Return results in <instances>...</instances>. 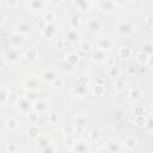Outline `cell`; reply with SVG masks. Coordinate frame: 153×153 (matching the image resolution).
I'll return each mask as SVG.
<instances>
[{
  "mask_svg": "<svg viewBox=\"0 0 153 153\" xmlns=\"http://www.w3.org/2000/svg\"><path fill=\"white\" fill-rule=\"evenodd\" d=\"M2 57H4V60H5L6 62L17 63V62L19 61V57H20V49L8 47V48L5 49V51L2 53Z\"/></svg>",
  "mask_w": 153,
  "mask_h": 153,
  "instance_id": "obj_1",
  "label": "cell"
},
{
  "mask_svg": "<svg viewBox=\"0 0 153 153\" xmlns=\"http://www.w3.org/2000/svg\"><path fill=\"white\" fill-rule=\"evenodd\" d=\"M116 29H117L118 33H121L123 36H128V35L133 33V31H134L135 27H134V25L130 22H128V20H121V22L117 23Z\"/></svg>",
  "mask_w": 153,
  "mask_h": 153,
  "instance_id": "obj_2",
  "label": "cell"
},
{
  "mask_svg": "<svg viewBox=\"0 0 153 153\" xmlns=\"http://www.w3.org/2000/svg\"><path fill=\"white\" fill-rule=\"evenodd\" d=\"M16 106L19 110V112H22L24 115H30L32 111V102L29 100L27 98H20L18 100V103L16 104Z\"/></svg>",
  "mask_w": 153,
  "mask_h": 153,
  "instance_id": "obj_3",
  "label": "cell"
},
{
  "mask_svg": "<svg viewBox=\"0 0 153 153\" xmlns=\"http://www.w3.org/2000/svg\"><path fill=\"white\" fill-rule=\"evenodd\" d=\"M97 6H98V10H99L102 13H105V14H109V13H111L114 10H116V2H115V1H110V0H102V1H98V2H97Z\"/></svg>",
  "mask_w": 153,
  "mask_h": 153,
  "instance_id": "obj_4",
  "label": "cell"
},
{
  "mask_svg": "<svg viewBox=\"0 0 153 153\" xmlns=\"http://www.w3.org/2000/svg\"><path fill=\"white\" fill-rule=\"evenodd\" d=\"M85 29L92 33H96L102 29V20L98 18H90L85 23Z\"/></svg>",
  "mask_w": 153,
  "mask_h": 153,
  "instance_id": "obj_5",
  "label": "cell"
},
{
  "mask_svg": "<svg viewBox=\"0 0 153 153\" xmlns=\"http://www.w3.org/2000/svg\"><path fill=\"white\" fill-rule=\"evenodd\" d=\"M96 45H97V49L99 50H103V51H106V50H110L114 45V41L110 38V37H106V36H102L97 39L96 42Z\"/></svg>",
  "mask_w": 153,
  "mask_h": 153,
  "instance_id": "obj_6",
  "label": "cell"
},
{
  "mask_svg": "<svg viewBox=\"0 0 153 153\" xmlns=\"http://www.w3.org/2000/svg\"><path fill=\"white\" fill-rule=\"evenodd\" d=\"M23 86L29 92H35L39 88V80L36 76H29L23 81Z\"/></svg>",
  "mask_w": 153,
  "mask_h": 153,
  "instance_id": "obj_7",
  "label": "cell"
},
{
  "mask_svg": "<svg viewBox=\"0 0 153 153\" xmlns=\"http://www.w3.org/2000/svg\"><path fill=\"white\" fill-rule=\"evenodd\" d=\"M48 103L43 99H36L32 103V111L37 115H43L48 110Z\"/></svg>",
  "mask_w": 153,
  "mask_h": 153,
  "instance_id": "obj_8",
  "label": "cell"
},
{
  "mask_svg": "<svg viewBox=\"0 0 153 153\" xmlns=\"http://www.w3.org/2000/svg\"><path fill=\"white\" fill-rule=\"evenodd\" d=\"M71 148L73 153H90V146L85 140H76Z\"/></svg>",
  "mask_w": 153,
  "mask_h": 153,
  "instance_id": "obj_9",
  "label": "cell"
},
{
  "mask_svg": "<svg viewBox=\"0 0 153 153\" xmlns=\"http://www.w3.org/2000/svg\"><path fill=\"white\" fill-rule=\"evenodd\" d=\"M25 43V37L17 33V32H13L11 36H10V45L12 48H17V49H20V47Z\"/></svg>",
  "mask_w": 153,
  "mask_h": 153,
  "instance_id": "obj_10",
  "label": "cell"
},
{
  "mask_svg": "<svg viewBox=\"0 0 153 153\" xmlns=\"http://www.w3.org/2000/svg\"><path fill=\"white\" fill-rule=\"evenodd\" d=\"M57 32V26L53 23V24H47L44 26V29L42 30V36L45 38V39H53L55 37Z\"/></svg>",
  "mask_w": 153,
  "mask_h": 153,
  "instance_id": "obj_11",
  "label": "cell"
},
{
  "mask_svg": "<svg viewBox=\"0 0 153 153\" xmlns=\"http://www.w3.org/2000/svg\"><path fill=\"white\" fill-rule=\"evenodd\" d=\"M30 31H31V24L27 20H22L16 26V32L19 33V35H22V36H24V37L26 35H29Z\"/></svg>",
  "mask_w": 153,
  "mask_h": 153,
  "instance_id": "obj_12",
  "label": "cell"
},
{
  "mask_svg": "<svg viewBox=\"0 0 153 153\" xmlns=\"http://www.w3.org/2000/svg\"><path fill=\"white\" fill-rule=\"evenodd\" d=\"M91 57H92V61H93V62L100 65V63H105L108 56H106V53H105V51L99 50V49H96V50L92 51Z\"/></svg>",
  "mask_w": 153,
  "mask_h": 153,
  "instance_id": "obj_13",
  "label": "cell"
},
{
  "mask_svg": "<svg viewBox=\"0 0 153 153\" xmlns=\"http://www.w3.org/2000/svg\"><path fill=\"white\" fill-rule=\"evenodd\" d=\"M5 128L10 133H14L19 128V121L17 118H14V117H10V118H7L5 121Z\"/></svg>",
  "mask_w": 153,
  "mask_h": 153,
  "instance_id": "obj_14",
  "label": "cell"
},
{
  "mask_svg": "<svg viewBox=\"0 0 153 153\" xmlns=\"http://www.w3.org/2000/svg\"><path fill=\"white\" fill-rule=\"evenodd\" d=\"M26 135L30 140H37L41 136V131L37 124H30L26 129Z\"/></svg>",
  "mask_w": 153,
  "mask_h": 153,
  "instance_id": "obj_15",
  "label": "cell"
},
{
  "mask_svg": "<svg viewBox=\"0 0 153 153\" xmlns=\"http://www.w3.org/2000/svg\"><path fill=\"white\" fill-rule=\"evenodd\" d=\"M38 57H39L38 50L35 49V48L27 49V50L25 51V54H24V59H25L26 61H29V62H36V61L38 60Z\"/></svg>",
  "mask_w": 153,
  "mask_h": 153,
  "instance_id": "obj_16",
  "label": "cell"
},
{
  "mask_svg": "<svg viewBox=\"0 0 153 153\" xmlns=\"http://www.w3.org/2000/svg\"><path fill=\"white\" fill-rule=\"evenodd\" d=\"M57 75H56V73H55V71H53V69H44L42 73H41V79H42V81H44V82H53V80L56 78Z\"/></svg>",
  "mask_w": 153,
  "mask_h": 153,
  "instance_id": "obj_17",
  "label": "cell"
},
{
  "mask_svg": "<svg viewBox=\"0 0 153 153\" xmlns=\"http://www.w3.org/2000/svg\"><path fill=\"white\" fill-rule=\"evenodd\" d=\"M65 61L71 66V67H74L76 66L79 62H80V57L76 53H68L66 56H65Z\"/></svg>",
  "mask_w": 153,
  "mask_h": 153,
  "instance_id": "obj_18",
  "label": "cell"
},
{
  "mask_svg": "<svg viewBox=\"0 0 153 153\" xmlns=\"http://www.w3.org/2000/svg\"><path fill=\"white\" fill-rule=\"evenodd\" d=\"M80 38V35H79V31L78 30H74V29H69L68 31H66V39L71 43H75L78 42Z\"/></svg>",
  "mask_w": 153,
  "mask_h": 153,
  "instance_id": "obj_19",
  "label": "cell"
},
{
  "mask_svg": "<svg viewBox=\"0 0 153 153\" xmlns=\"http://www.w3.org/2000/svg\"><path fill=\"white\" fill-rule=\"evenodd\" d=\"M87 124V116L84 114H79L74 117V127L75 128H84Z\"/></svg>",
  "mask_w": 153,
  "mask_h": 153,
  "instance_id": "obj_20",
  "label": "cell"
},
{
  "mask_svg": "<svg viewBox=\"0 0 153 153\" xmlns=\"http://www.w3.org/2000/svg\"><path fill=\"white\" fill-rule=\"evenodd\" d=\"M44 5H45V2L42 1V0H30V1L27 2L29 8H30L31 11H33V12L41 11V10L44 7Z\"/></svg>",
  "mask_w": 153,
  "mask_h": 153,
  "instance_id": "obj_21",
  "label": "cell"
},
{
  "mask_svg": "<svg viewBox=\"0 0 153 153\" xmlns=\"http://www.w3.org/2000/svg\"><path fill=\"white\" fill-rule=\"evenodd\" d=\"M135 59L136 61L140 63V65H147L149 61H151V56H148L146 53H143L142 50H139L135 55Z\"/></svg>",
  "mask_w": 153,
  "mask_h": 153,
  "instance_id": "obj_22",
  "label": "cell"
},
{
  "mask_svg": "<svg viewBox=\"0 0 153 153\" xmlns=\"http://www.w3.org/2000/svg\"><path fill=\"white\" fill-rule=\"evenodd\" d=\"M105 147L108 148V151H109L110 153H120V151H121L120 143H118L117 141H115V140H109V141L106 142Z\"/></svg>",
  "mask_w": 153,
  "mask_h": 153,
  "instance_id": "obj_23",
  "label": "cell"
},
{
  "mask_svg": "<svg viewBox=\"0 0 153 153\" xmlns=\"http://www.w3.org/2000/svg\"><path fill=\"white\" fill-rule=\"evenodd\" d=\"M91 84V78L88 75H79L75 80V85L76 86H84V87H88Z\"/></svg>",
  "mask_w": 153,
  "mask_h": 153,
  "instance_id": "obj_24",
  "label": "cell"
},
{
  "mask_svg": "<svg viewBox=\"0 0 153 153\" xmlns=\"http://www.w3.org/2000/svg\"><path fill=\"white\" fill-rule=\"evenodd\" d=\"M136 143H137V140H136L134 136H127V137L124 139V141H123L124 148H127V149H129V151L134 149V148L136 147Z\"/></svg>",
  "mask_w": 153,
  "mask_h": 153,
  "instance_id": "obj_25",
  "label": "cell"
},
{
  "mask_svg": "<svg viewBox=\"0 0 153 153\" xmlns=\"http://www.w3.org/2000/svg\"><path fill=\"white\" fill-rule=\"evenodd\" d=\"M142 96H143V92H142V90L141 88H139V87H134V88H131L130 90V92H129V97H130V99L131 100H140L141 98H142Z\"/></svg>",
  "mask_w": 153,
  "mask_h": 153,
  "instance_id": "obj_26",
  "label": "cell"
},
{
  "mask_svg": "<svg viewBox=\"0 0 153 153\" xmlns=\"http://www.w3.org/2000/svg\"><path fill=\"white\" fill-rule=\"evenodd\" d=\"M19 99H20V97H19V94H18L16 91H10L8 94H7V100H6V103H8L10 105H16Z\"/></svg>",
  "mask_w": 153,
  "mask_h": 153,
  "instance_id": "obj_27",
  "label": "cell"
},
{
  "mask_svg": "<svg viewBox=\"0 0 153 153\" xmlns=\"http://www.w3.org/2000/svg\"><path fill=\"white\" fill-rule=\"evenodd\" d=\"M131 54H133V50L127 45H123L118 49V56L122 59H129L131 56Z\"/></svg>",
  "mask_w": 153,
  "mask_h": 153,
  "instance_id": "obj_28",
  "label": "cell"
},
{
  "mask_svg": "<svg viewBox=\"0 0 153 153\" xmlns=\"http://www.w3.org/2000/svg\"><path fill=\"white\" fill-rule=\"evenodd\" d=\"M147 120L148 117H146V115H140V116H135L134 117V124L139 128H145L147 124Z\"/></svg>",
  "mask_w": 153,
  "mask_h": 153,
  "instance_id": "obj_29",
  "label": "cell"
},
{
  "mask_svg": "<svg viewBox=\"0 0 153 153\" xmlns=\"http://www.w3.org/2000/svg\"><path fill=\"white\" fill-rule=\"evenodd\" d=\"M92 93L93 96L96 97H102L105 94V86L102 85V84H96L93 87H92Z\"/></svg>",
  "mask_w": 153,
  "mask_h": 153,
  "instance_id": "obj_30",
  "label": "cell"
},
{
  "mask_svg": "<svg viewBox=\"0 0 153 153\" xmlns=\"http://www.w3.org/2000/svg\"><path fill=\"white\" fill-rule=\"evenodd\" d=\"M75 6L81 12H86L87 10H90L91 2L90 1H86V0H78V1H75Z\"/></svg>",
  "mask_w": 153,
  "mask_h": 153,
  "instance_id": "obj_31",
  "label": "cell"
},
{
  "mask_svg": "<svg viewBox=\"0 0 153 153\" xmlns=\"http://www.w3.org/2000/svg\"><path fill=\"white\" fill-rule=\"evenodd\" d=\"M121 73H122L121 68H120L118 66H116V65L109 67V69H108V75L111 76V78H116V79H118V76L121 75Z\"/></svg>",
  "mask_w": 153,
  "mask_h": 153,
  "instance_id": "obj_32",
  "label": "cell"
},
{
  "mask_svg": "<svg viewBox=\"0 0 153 153\" xmlns=\"http://www.w3.org/2000/svg\"><path fill=\"white\" fill-rule=\"evenodd\" d=\"M73 92H74V94L76 96V97H85V96H87V93H88V87H84V86H74V88H73Z\"/></svg>",
  "mask_w": 153,
  "mask_h": 153,
  "instance_id": "obj_33",
  "label": "cell"
},
{
  "mask_svg": "<svg viewBox=\"0 0 153 153\" xmlns=\"http://www.w3.org/2000/svg\"><path fill=\"white\" fill-rule=\"evenodd\" d=\"M68 24L71 26V29H74V30H78L79 25H80V17L78 14H73L69 20H68Z\"/></svg>",
  "mask_w": 153,
  "mask_h": 153,
  "instance_id": "obj_34",
  "label": "cell"
},
{
  "mask_svg": "<svg viewBox=\"0 0 153 153\" xmlns=\"http://www.w3.org/2000/svg\"><path fill=\"white\" fill-rule=\"evenodd\" d=\"M49 145H50V139L48 136H39L37 139V146L41 149L44 148V147H47V146H49Z\"/></svg>",
  "mask_w": 153,
  "mask_h": 153,
  "instance_id": "obj_35",
  "label": "cell"
},
{
  "mask_svg": "<svg viewBox=\"0 0 153 153\" xmlns=\"http://www.w3.org/2000/svg\"><path fill=\"white\" fill-rule=\"evenodd\" d=\"M43 20L45 24H53L55 20V13L53 11H47L43 16Z\"/></svg>",
  "mask_w": 153,
  "mask_h": 153,
  "instance_id": "obj_36",
  "label": "cell"
},
{
  "mask_svg": "<svg viewBox=\"0 0 153 153\" xmlns=\"http://www.w3.org/2000/svg\"><path fill=\"white\" fill-rule=\"evenodd\" d=\"M88 139H90V141H92V142L99 141V139H100V131H99L98 129H92V130L88 133Z\"/></svg>",
  "mask_w": 153,
  "mask_h": 153,
  "instance_id": "obj_37",
  "label": "cell"
},
{
  "mask_svg": "<svg viewBox=\"0 0 153 153\" xmlns=\"http://www.w3.org/2000/svg\"><path fill=\"white\" fill-rule=\"evenodd\" d=\"M114 87H115L116 91H123L127 87V82L123 79H116L115 84H114Z\"/></svg>",
  "mask_w": 153,
  "mask_h": 153,
  "instance_id": "obj_38",
  "label": "cell"
},
{
  "mask_svg": "<svg viewBox=\"0 0 153 153\" xmlns=\"http://www.w3.org/2000/svg\"><path fill=\"white\" fill-rule=\"evenodd\" d=\"M59 121H60V117L56 112H51L47 116V122L49 124H56V123H59Z\"/></svg>",
  "mask_w": 153,
  "mask_h": 153,
  "instance_id": "obj_39",
  "label": "cell"
},
{
  "mask_svg": "<svg viewBox=\"0 0 153 153\" xmlns=\"http://www.w3.org/2000/svg\"><path fill=\"white\" fill-rule=\"evenodd\" d=\"M62 133H63V135H65L66 137H67V136H73V134L75 133L74 126H69V124L65 126V127L62 128Z\"/></svg>",
  "mask_w": 153,
  "mask_h": 153,
  "instance_id": "obj_40",
  "label": "cell"
},
{
  "mask_svg": "<svg viewBox=\"0 0 153 153\" xmlns=\"http://www.w3.org/2000/svg\"><path fill=\"white\" fill-rule=\"evenodd\" d=\"M141 50H142L143 53H146L148 56H152V54H153V44H152L151 42H147V43L143 44V47H142Z\"/></svg>",
  "mask_w": 153,
  "mask_h": 153,
  "instance_id": "obj_41",
  "label": "cell"
},
{
  "mask_svg": "<svg viewBox=\"0 0 153 153\" xmlns=\"http://www.w3.org/2000/svg\"><path fill=\"white\" fill-rule=\"evenodd\" d=\"M6 152L7 153H18V146L14 142H10L6 145Z\"/></svg>",
  "mask_w": 153,
  "mask_h": 153,
  "instance_id": "obj_42",
  "label": "cell"
},
{
  "mask_svg": "<svg viewBox=\"0 0 153 153\" xmlns=\"http://www.w3.org/2000/svg\"><path fill=\"white\" fill-rule=\"evenodd\" d=\"M80 50H81L82 53L90 51V50H91V43H90L88 41H82V42L80 43Z\"/></svg>",
  "mask_w": 153,
  "mask_h": 153,
  "instance_id": "obj_43",
  "label": "cell"
},
{
  "mask_svg": "<svg viewBox=\"0 0 153 153\" xmlns=\"http://www.w3.org/2000/svg\"><path fill=\"white\" fill-rule=\"evenodd\" d=\"M51 85H53V87H55V88H60V87L63 86V79H62L61 76H56V78L53 80Z\"/></svg>",
  "mask_w": 153,
  "mask_h": 153,
  "instance_id": "obj_44",
  "label": "cell"
},
{
  "mask_svg": "<svg viewBox=\"0 0 153 153\" xmlns=\"http://www.w3.org/2000/svg\"><path fill=\"white\" fill-rule=\"evenodd\" d=\"M145 108L142 105H135L134 109H133V114L135 116H140V115H145Z\"/></svg>",
  "mask_w": 153,
  "mask_h": 153,
  "instance_id": "obj_45",
  "label": "cell"
},
{
  "mask_svg": "<svg viewBox=\"0 0 153 153\" xmlns=\"http://www.w3.org/2000/svg\"><path fill=\"white\" fill-rule=\"evenodd\" d=\"M7 94H8V92H7L6 90H4V88L0 90V105L6 103V100H7Z\"/></svg>",
  "mask_w": 153,
  "mask_h": 153,
  "instance_id": "obj_46",
  "label": "cell"
},
{
  "mask_svg": "<svg viewBox=\"0 0 153 153\" xmlns=\"http://www.w3.org/2000/svg\"><path fill=\"white\" fill-rule=\"evenodd\" d=\"M38 117H39V115H37V114H30L29 115V120H30V123L31 124H37L38 123Z\"/></svg>",
  "mask_w": 153,
  "mask_h": 153,
  "instance_id": "obj_47",
  "label": "cell"
},
{
  "mask_svg": "<svg viewBox=\"0 0 153 153\" xmlns=\"http://www.w3.org/2000/svg\"><path fill=\"white\" fill-rule=\"evenodd\" d=\"M145 24L148 26V27H152L153 26V14L149 13L146 18H145Z\"/></svg>",
  "mask_w": 153,
  "mask_h": 153,
  "instance_id": "obj_48",
  "label": "cell"
},
{
  "mask_svg": "<svg viewBox=\"0 0 153 153\" xmlns=\"http://www.w3.org/2000/svg\"><path fill=\"white\" fill-rule=\"evenodd\" d=\"M74 143H75V139H74V136H67V137H66V140H65V145H66V146L72 147Z\"/></svg>",
  "mask_w": 153,
  "mask_h": 153,
  "instance_id": "obj_49",
  "label": "cell"
},
{
  "mask_svg": "<svg viewBox=\"0 0 153 153\" xmlns=\"http://www.w3.org/2000/svg\"><path fill=\"white\" fill-rule=\"evenodd\" d=\"M42 153H55V149H54V147L51 145H49V146L42 148Z\"/></svg>",
  "mask_w": 153,
  "mask_h": 153,
  "instance_id": "obj_50",
  "label": "cell"
},
{
  "mask_svg": "<svg viewBox=\"0 0 153 153\" xmlns=\"http://www.w3.org/2000/svg\"><path fill=\"white\" fill-rule=\"evenodd\" d=\"M6 5L10 7H16L19 5V1L18 0H6Z\"/></svg>",
  "mask_w": 153,
  "mask_h": 153,
  "instance_id": "obj_51",
  "label": "cell"
},
{
  "mask_svg": "<svg viewBox=\"0 0 153 153\" xmlns=\"http://www.w3.org/2000/svg\"><path fill=\"white\" fill-rule=\"evenodd\" d=\"M60 66L62 67V69H63V71H71V69L73 68V67H71V66H69V65H68V63H67L65 60L60 62Z\"/></svg>",
  "mask_w": 153,
  "mask_h": 153,
  "instance_id": "obj_52",
  "label": "cell"
},
{
  "mask_svg": "<svg viewBox=\"0 0 153 153\" xmlns=\"http://www.w3.org/2000/svg\"><path fill=\"white\" fill-rule=\"evenodd\" d=\"M105 65L108 67H111V66H115V60L112 57H106V61H105Z\"/></svg>",
  "mask_w": 153,
  "mask_h": 153,
  "instance_id": "obj_53",
  "label": "cell"
},
{
  "mask_svg": "<svg viewBox=\"0 0 153 153\" xmlns=\"http://www.w3.org/2000/svg\"><path fill=\"white\" fill-rule=\"evenodd\" d=\"M36 25H37V27H38V29H39V30L42 31V30L44 29V26H45L47 24L44 23V20H43V19H41L39 22H37V23H36Z\"/></svg>",
  "mask_w": 153,
  "mask_h": 153,
  "instance_id": "obj_54",
  "label": "cell"
},
{
  "mask_svg": "<svg viewBox=\"0 0 153 153\" xmlns=\"http://www.w3.org/2000/svg\"><path fill=\"white\" fill-rule=\"evenodd\" d=\"M96 153H110V152L108 151V148H106V147H102V148H99Z\"/></svg>",
  "mask_w": 153,
  "mask_h": 153,
  "instance_id": "obj_55",
  "label": "cell"
},
{
  "mask_svg": "<svg viewBox=\"0 0 153 153\" xmlns=\"http://www.w3.org/2000/svg\"><path fill=\"white\" fill-rule=\"evenodd\" d=\"M4 20H5V18H4V16H2L1 13H0V25H1L2 23H4Z\"/></svg>",
  "mask_w": 153,
  "mask_h": 153,
  "instance_id": "obj_56",
  "label": "cell"
}]
</instances>
